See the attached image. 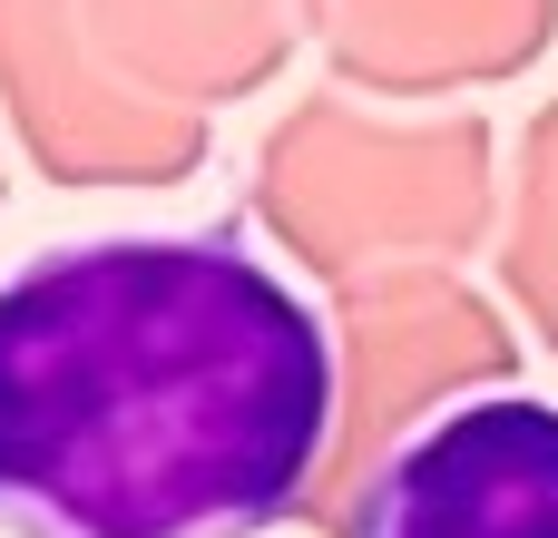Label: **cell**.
Segmentation results:
<instances>
[{
    "label": "cell",
    "instance_id": "cell-1",
    "mask_svg": "<svg viewBox=\"0 0 558 538\" xmlns=\"http://www.w3.org/2000/svg\"><path fill=\"white\" fill-rule=\"evenodd\" d=\"M333 412V323L245 225L69 235L0 274V538H265Z\"/></svg>",
    "mask_w": 558,
    "mask_h": 538
},
{
    "label": "cell",
    "instance_id": "cell-2",
    "mask_svg": "<svg viewBox=\"0 0 558 538\" xmlns=\"http://www.w3.org/2000/svg\"><path fill=\"white\" fill-rule=\"evenodd\" d=\"M343 538H558V402H441L383 451Z\"/></svg>",
    "mask_w": 558,
    "mask_h": 538
}]
</instances>
